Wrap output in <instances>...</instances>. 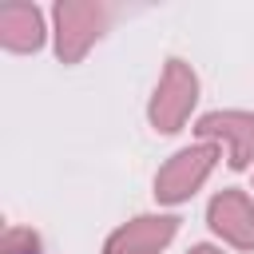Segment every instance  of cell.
Here are the masks:
<instances>
[{
    "label": "cell",
    "mask_w": 254,
    "mask_h": 254,
    "mask_svg": "<svg viewBox=\"0 0 254 254\" xmlns=\"http://www.w3.org/2000/svg\"><path fill=\"white\" fill-rule=\"evenodd\" d=\"M187 254H222V250H218V246H210V242H198V246H190Z\"/></svg>",
    "instance_id": "cell-9"
},
{
    "label": "cell",
    "mask_w": 254,
    "mask_h": 254,
    "mask_svg": "<svg viewBox=\"0 0 254 254\" xmlns=\"http://www.w3.org/2000/svg\"><path fill=\"white\" fill-rule=\"evenodd\" d=\"M175 234H179V214H139L103 242V254H159Z\"/></svg>",
    "instance_id": "cell-6"
},
{
    "label": "cell",
    "mask_w": 254,
    "mask_h": 254,
    "mask_svg": "<svg viewBox=\"0 0 254 254\" xmlns=\"http://www.w3.org/2000/svg\"><path fill=\"white\" fill-rule=\"evenodd\" d=\"M194 103H198V75H194V67H190L187 60L171 56V60L163 64V75H159L155 95H151V103H147L151 127H155L159 135L183 131V123L190 119Z\"/></svg>",
    "instance_id": "cell-1"
},
{
    "label": "cell",
    "mask_w": 254,
    "mask_h": 254,
    "mask_svg": "<svg viewBox=\"0 0 254 254\" xmlns=\"http://www.w3.org/2000/svg\"><path fill=\"white\" fill-rule=\"evenodd\" d=\"M48 40V28H44V12L36 4H4L0 8V44L4 52H16V56H28V52H40Z\"/></svg>",
    "instance_id": "cell-7"
},
{
    "label": "cell",
    "mask_w": 254,
    "mask_h": 254,
    "mask_svg": "<svg viewBox=\"0 0 254 254\" xmlns=\"http://www.w3.org/2000/svg\"><path fill=\"white\" fill-rule=\"evenodd\" d=\"M194 135L226 147V163L234 171L254 163V111H206L194 123Z\"/></svg>",
    "instance_id": "cell-4"
},
{
    "label": "cell",
    "mask_w": 254,
    "mask_h": 254,
    "mask_svg": "<svg viewBox=\"0 0 254 254\" xmlns=\"http://www.w3.org/2000/svg\"><path fill=\"white\" fill-rule=\"evenodd\" d=\"M218 155H222V147H218V143H206V139L175 151V155L159 167V175H155V198H159L163 206L187 202V198L210 179V171L218 167Z\"/></svg>",
    "instance_id": "cell-3"
},
{
    "label": "cell",
    "mask_w": 254,
    "mask_h": 254,
    "mask_svg": "<svg viewBox=\"0 0 254 254\" xmlns=\"http://www.w3.org/2000/svg\"><path fill=\"white\" fill-rule=\"evenodd\" d=\"M206 222L222 242H230L238 250H254V202L246 190H238V187L218 190L206 206Z\"/></svg>",
    "instance_id": "cell-5"
},
{
    "label": "cell",
    "mask_w": 254,
    "mask_h": 254,
    "mask_svg": "<svg viewBox=\"0 0 254 254\" xmlns=\"http://www.w3.org/2000/svg\"><path fill=\"white\" fill-rule=\"evenodd\" d=\"M4 254H40V238L28 226H8L4 230Z\"/></svg>",
    "instance_id": "cell-8"
},
{
    "label": "cell",
    "mask_w": 254,
    "mask_h": 254,
    "mask_svg": "<svg viewBox=\"0 0 254 254\" xmlns=\"http://www.w3.org/2000/svg\"><path fill=\"white\" fill-rule=\"evenodd\" d=\"M52 24H56V56L60 64H79L91 44L107 32L111 24V8L107 4H91V0H60L52 8Z\"/></svg>",
    "instance_id": "cell-2"
}]
</instances>
